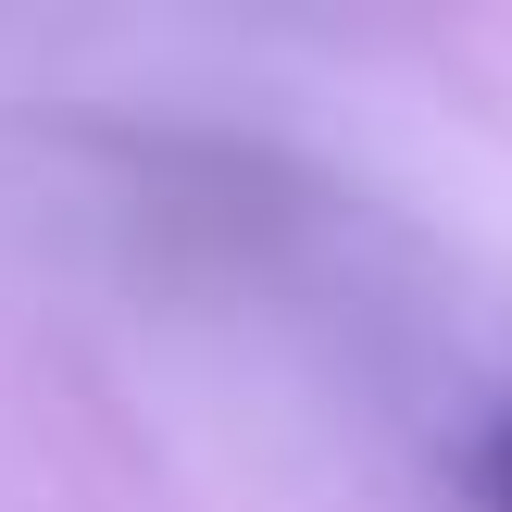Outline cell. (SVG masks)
I'll return each instance as SVG.
<instances>
[{
    "instance_id": "1",
    "label": "cell",
    "mask_w": 512,
    "mask_h": 512,
    "mask_svg": "<svg viewBox=\"0 0 512 512\" xmlns=\"http://www.w3.org/2000/svg\"><path fill=\"white\" fill-rule=\"evenodd\" d=\"M475 500H488V512H512V413L475 438Z\"/></svg>"
}]
</instances>
